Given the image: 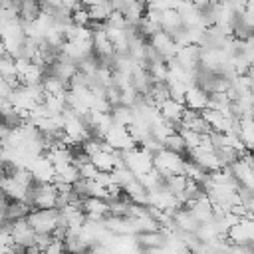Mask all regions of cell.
Returning <instances> with one entry per match:
<instances>
[{
  "label": "cell",
  "instance_id": "2",
  "mask_svg": "<svg viewBox=\"0 0 254 254\" xmlns=\"http://www.w3.org/2000/svg\"><path fill=\"white\" fill-rule=\"evenodd\" d=\"M228 238H232V242L236 246H252V238H254V228H252V222L250 218H240L236 220L232 226H228L226 230Z\"/></svg>",
  "mask_w": 254,
  "mask_h": 254
},
{
  "label": "cell",
  "instance_id": "1",
  "mask_svg": "<svg viewBox=\"0 0 254 254\" xmlns=\"http://www.w3.org/2000/svg\"><path fill=\"white\" fill-rule=\"evenodd\" d=\"M28 224L36 234H54L60 220L58 208H34L28 214Z\"/></svg>",
  "mask_w": 254,
  "mask_h": 254
},
{
  "label": "cell",
  "instance_id": "3",
  "mask_svg": "<svg viewBox=\"0 0 254 254\" xmlns=\"http://www.w3.org/2000/svg\"><path fill=\"white\" fill-rule=\"evenodd\" d=\"M206 103H208V95H206V93H202V91L196 89L194 85H192V87H187L185 97H183V105H185L187 109L202 111V109H206Z\"/></svg>",
  "mask_w": 254,
  "mask_h": 254
}]
</instances>
